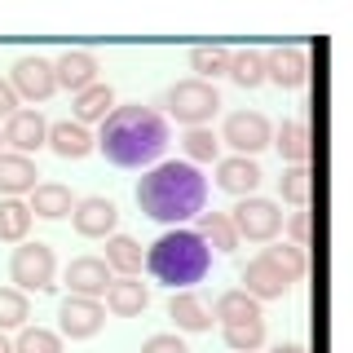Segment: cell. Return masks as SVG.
<instances>
[{"mask_svg":"<svg viewBox=\"0 0 353 353\" xmlns=\"http://www.w3.org/2000/svg\"><path fill=\"white\" fill-rule=\"evenodd\" d=\"M0 353H14V340L9 336H0Z\"/></svg>","mask_w":353,"mask_h":353,"instance_id":"ab89813d","label":"cell"},{"mask_svg":"<svg viewBox=\"0 0 353 353\" xmlns=\"http://www.w3.org/2000/svg\"><path fill=\"white\" fill-rule=\"evenodd\" d=\"M141 353H190V349H185L181 336H172V331H159V336H150L146 345H141Z\"/></svg>","mask_w":353,"mask_h":353,"instance_id":"d590c367","label":"cell"},{"mask_svg":"<svg viewBox=\"0 0 353 353\" xmlns=\"http://www.w3.org/2000/svg\"><path fill=\"white\" fill-rule=\"evenodd\" d=\"M71 225L80 239H110L119 225V208L102 194H88V199H75L71 208Z\"/></svg>","mask_w":353,"mask_h":353,"instance_id":"8fae6325","label":"cell"},{"mask_svg":"<svg viewBox=\"0 0 353 353\" xmlns=\"http://www.w3.org/2000/svg\"><path fill=\"white\" fill-rule=\"evenodd\" d=\"M292 287H296V279L270 256V252H261V256H252L248 265H243V292H248L256 305H265V301H283Z\"/></svg>","mask_w":353,"mask_h":353,"instance_id":"ba28073f","label":"cell"},{"mask_svg":"<svg viewBox=\"0 0 353 353\" xmlns=\"http://www.w3.org/2000/svg\"><path fill=\"white\" fill-rule=\"evenodd\" d=\"M265 252H270V256L279 261V265H283L287 274H292L296 283L305 279V270H309V256H305V248H296V243H274V248H265Z\"/></svg>","mask_w":353,"mask_h":353,"instance_id":"e575fe53","label":"cell"},{"mask_svg":"<svg viewBox=\"0 0 353 353\" xmlns=\"http://www.w3.org/2000/svg\"><path fill=\"white\" fill-rule=\"evenodd\" d=\"M93 146L115 168H146V163H159V154L168 150V119L141 102L115 106L102 119V132L93 137Z\"/></svg>","mask_w":353,"mask_h":353,"instance_id":"6da1fadb","label":"cell"},{"mask_svg":"<svg viewBox=\"0 0 353 353\" xmlns=\"http://www.w3.org/2000/svg\"><path fill=\"white\" fill-rule=\"evenodd\" d=\"M181 150H185V163H216L221 159V137L212 128H185L181 137Z\"/></svg>","mask_w":353,"mask_h":353,"instance_id":"f546056e","label":"cell"},{"mask_svg":"<svg viewBox=\"0 0 353 353\" xmlns=\"http://www.w3.org/2000/svg\"><path fill=\"white\" fill-rule=\"evenodd\" d=\"M292 239H296V248H309V212L292 216Z\"/></svg>","mask_w":353,"mask_h":353,"instance_id":"74e56055","label":"cell"},{"mask_svg":"<svg viewBox=\"0 0 353 353\" xmlns=\"http://www.w3.org/2000/svg\"><path fill=\"white\" fill-rule=\"evenodd\" d=\"M221 141H225L234 154H243V159H256V154L274 141V124L261 115V110H234V115H225Z\"/></svg>","mask_w":353,"mask_h":353,"instance_id":"52a82bcc","label":"cell"},{"mask_svg":"<svg viewBox=\"0 0 353 353\" xmlns=\"http://www.w3.org/2000/svg\"><path fill=\"white\" fill-rule=\"evenodd\" d=\"M9 88L18 93V102H49L58 93V80H53V62L40 58V53H22L9 71Z\"/></svg>","mask_w":353,"mask_h":353,"instance_id":"9c48e42d","label":"cell"},{"mask_svg":"<svg viewBox=\"0 0 353 353\" xmlns=\"http://www.w3.org/2000/svg\"><path fill=\"white\" fill-rule=\"evenodd\" d=\"M270 146H279V154L287 163H309V128H305V119H283L279 128H274V141Z\"/></svg>","mask_w":353,"mask_h":353,"instance_id":"cb8c5ba5","label":"cell"},{"mask_svg":"<svg viewBox=\"0 0 353 353\" xmlns=\"http://www.w3.org/2000/svg\"><path fill=\"white\" fill-rule=\"evenodd\" d=\"M230 353H256L265 345V318H252V323H234V327H221Z\"/></svg>","mask_w":353,"mask_h":353,"instance_id":"1f68e13d","label":"cell"},{"mask_svg":"<svg viewBox=\"0 0 353 353\" xmlns=\"http://www.w3.org/2000/svg\"><path fill=\"white\" fill-rule=\"evenodd\" d=\"M274 353H305V349H301V345H279Z\"/></svg>","mask_w":353,"mask_h":353,"instance_id":"f35d334b","label":"cell"},{"mask_svg":"<svg viewBox=\"0 0 353 353\" xmlns=\"http://www.w3.org/2000/svg\"><path fill=\"white\" fill-rule=\"evenodd\" d=\"M14 110H22V102H18L14 88H9V80H0V119H9Z\"/></svg>","mask_w":353,"mask_h":353,"instance_id":"8d00e7d4","label":"cell"},{"mask_svg":"<svg viewBox=\"0 0 353 353\" xmlns=\"http://www.w3.org/2000/svg\"><path fill=\"white\" fill-rule=\"evenodd\" d=\"M261 163L256 159H243V154H225V159H216V190L234 194V199H248L256 194L261 185Z\"/></svg>","mask_w":353,"mask_h":353,"instance_id":"9a60e30c","label":"cell"},{"mask_svg":"<svg viewBox=\"0 0 353 353\" xmlns=\"http://www.w3.org/2000/svg\"><path fill=\"white\" fill-rule=\"evenodd\" d=\"M31 318V301L18 292V287H0V336L5 331H22Z\"/></svg>","mask_w":353,"mask_h":353,"instance_id":"4dcf8cb0","label":"cell"},{"mask_svg":"<svg viewBox=\"0 0 353 353\" xmlns=\"http://www.w3.org/2000/svg\"><path fill=\"white\" fill-rule=\"evenodd\" d=\"M31 208L27 199H0V243H27Z\"/></svg>","mask_w":353,"mask_h":353,"instance_id":"4316f807","label":"cell"},{"mask_svg":"<svg viewBox=\"0 0 353 353\" xmlns=\"http://www.w3.org/2000/svg\"><path fill=\"white\" fill-rule=\"evenodd\" d=\"M27 208H31V216L62 221V216H71V208H75V194H71V185H62V181H40L36 190H31Z\"/></svg>","mask_w":353,"mask_h":353,"instance_id":"ffe728a7","label":"cell"},{"mask_svg":"<svg viewBox=\"0 0 353 353\" xmlns=\"http://www.w3.org/2000/svg\"><path fill=\"white\" fill-rule=\"evenodd\" d=\"M265 80H274L279 88H301L309 80V53L301 49V44L270 49L265 53Z\"/></svg>","mask_w":353,"mask_h":353,"instance_id":"5bb4252c","label":"cell"},{"mask_svg":"<svg viewBox=\"0 0 353 353\" xmlns=\"http://www.w3.org/2000/svg\"><path fill=\"white\" fill-rule=\"evenodd\" d=\"M168 115L185 128H208V119L221 110V93L216 84H203V80H176L168 88Z\"/></svg>","mask_w":353,"mask_h":353,"instance_id":"5b68a950","label":"cell"},{"mask_svg":"<svg viewBox=\"0 0 353 353\" xmlns=\"http://www.w3.org/2000/svg\"><path fill=\"white\" fill-rule=\"evenodd\" d=\"M5 146L14 150V154H36L44 141H49V119L40 115V110H14V115L5 119Z\"/></svg>","mask_w":353,"mask_h":353,"instance_id":"7c38bea8","label":"cell"},{"mask_svg":"<svg viewBox=\"0 0 353 353\" xmlns=\"http://www.w3.org/2000/svg\"><path fill=\"white\" fill-rule=\"evenodd\" d=\"M190 71H194V80L212 84L216 75L230 71V49H221V44H199V49H190Z\"/></svg>","mask_w":353,"mask_h":353,"instance_id":"f1b7e54d","label":"cell"},{"mask_svg":"<svg viewBox=\"0 0 353 353\" xmlns=\"http://www.w3.org/2000/svg\"><path fill=\"white\" fill-rule=\"evenodd\" d=\"M309 176H314V172H309V163H296V168H287L279 176V194L287 199V203H296L301 212L309 208Z\"/></svg>","mask_w":353,"mask_h":353,"instance_id":"836d02e7","label":"cell"},{"mask_svg":"<svg viewBox=\"0 0 353 353\" xmlns=\"http://www.w3.org/2000/svg\"><path fill=\"white\" fill-rule=\"evenodd\" d=\"M168 318L176 323V331H190V336H194V331H208V327H212V309L199 301L194 292H172Z\"/></svg>","mask_w":353,"mask_h":353,"instance_id":"603a6c76","label":"cell"},{"mask_svg":"<svg viewBox=\"0 0 353 353\" xmlns=\"http://www.w3.org/2000/svg\"><path fill=\"white\" fill-rule=\"evenodd\" d=\"M230 225H234L239 243H274L283 230V208L274 203V199H261V194H248L234 203V212H230Z\"/></svg>","mask_w":353,"mask_h":353,"instance_id":"8992f818","label":"cell"},{"mask_svg":"<svg viewBox=\"0 0 353 353\" xmlns=\"http://www.w3.org/2000/svg\"><path fill=\"white\" fill-rule=\"evenodd\" d=\"M14 353H62V336L49 327H22L14 340Z\"/></svg>","mask_w":353,"mask_h":353,"instance_id":"d6a6232c","label":"cell"},{"mask_svg":"<svg viewBox=\"0 0 353 353\" xmlns=\"http://www.w3.org/2000/svg\"><path fill=\"white\" fill-rule=\"evenodd\" d=\"M110 279H115V274L106 270L102 256H75V261L62 270V283L71 287V296H88V301H102L106 287H110Z\"/></svg>","mask_w":353,"mask_h":353,"instance_id":"4fadbf2b","label":"cell"},{"mask_svg":"<svg viewBox=\"0 0 353 353\" xmlns=\"http://www.w3.org/2000/svg\"><path fill=\"white\" fill-rule=\"evenodd\" d=\"M36 159H27V154H14V150H0V199H22V194H31L36 190Z\"/></svg>","mask_w":353,"mask_h":353,"instance_id":"e0dca14e","label":"cell"},{"mask_svg":"<svg viewBox=\"0 0 353 353\" xmlns=\"http://www.w3.org/2000/svg\"><path fill=\"white\" fill-rule=\"evenodd\" d=\"M58 159H84V154H93V132L84 124H75V119H58V124H49V141H44Z\"/></svg>","mask_w":353,"mask_h":353,"instance_id":"ac0fdd59","label":"cell"},{"mask_svg":"<svg viewBox=\"0 0 353 353\" xmlns=\"http://www.w3.org/2000/svg\"><path fill=\"white\" fill-rule=\"evenodd\" d=\"M9 283L18 287L22 296L27 292H53L58 287V256H53L49 243H18L14 256H9Z\"/></svg>","mask_w":353,"mask_h":353,"instance_id":"277c9868","label":"cell"},{"mask_svg":"<svg viewBox=\"0 0 353 353\" xmlns=\"http://www.w3.org/2000/svg\"><path fill=\"white\" fill-rule=\"evenodd\" d=\"M146 305H150V287L146 283H137V279H110L106 309L115 318H137V314H146Z\"/></svg>","mask_w":353,"mask_h":353,"instance_id":"d6986e66","label":"cell"},{"mask_svg":"<svg viewBox=\"0 0 353 353\" xmlns=\"http://www.w3.org/2000/svg\"><path fill=\"white\" fill-rule=\"evenodd\" d=\"M97 58L88 49H66L58 62H53V80H58V88H66V93H84V88L97 84Z\"/></svg>","mask_w":353,"mask_h":353,"instance_id":"2e32d148","label":"cell"},{"mask_svg":"<svg viewBox=\"0 0 353 353\" xmlns=\"http://www.w3.org/2000/svg\"><path fill=\"white\" fill-rule=\"evenodd\" d=\"M230 80H234L239 88H261L265 84V53L261 49H239V53H230Z\"/></svg>","mask_w":353,"mask_h":353,"instance_id":"83f0119b","label":"cell"},{"mask_svg":"<svg viewBox=\"0 0 353 353\" xmlns=\"http://www.w3.org/2000/svg\"><path fill=\"white\" fill-rule=\"evenodd\" d=\"M106 270L110 274H119V279H137L141 274V265H146V252H141V243L137 239H128V234H110L106 239Z\"/></svg>","mask_w":353,"mask_h":353,"instance_id":"44dd1931","label":"cell"},{"mask_svg":"<svg viewBox=\"0 0 353 353\" xmlns=\"http://www.w3.org/2000/svg\"><path fill=\"white\" fill-rule=\"evenodd\" d=\"M0 146H5V132H0Z\"/></svg>","mask_w":353,"mask_h":353,"instance_id":"60d3db41","label":"cell"},{"mask_svg":"<svg viewBox=\"0 0 353 353\" xmlns=\"http://www.w3.org/2000/svg\"><path fill=\"white\" fill-rule=\"evenodd\" d=\"M115 110V88L97 80L93 88H84V93H75V102H71V115H75V124H102V119Z\"/></svg>","mask_w":353,"mask_h":353,"instance_id":"7402d4cb","label":"cell"},{"mask_svg":"<svg viewBox=\"0 0 353 353\" xmlns=\"http://www.w3.org/2000/svg\"><path fill=\"white\" fill-rule=\"evenodd\" d=\"M146 270L154 274V283L172 287V292H190V287L203 283L208 270H212V248L185 225L163 230L146 252Z\"/></svg>","mask_w":353,"mask_h":353,"instance_id":"3957f363","label":"cell"},{"mask_svg":"<svg viewBox=\"0 0 353 353\" xmlns=\"http://www.w3.org/2000/svg\"><path fill=\"white\" fill-rule=\"evenodd\" d=\"M194 234L203 239L208 248H216V252H234L239 248V234H234V225H230V212H199Z\"/></svg>","mask_w":353,"mask_h":353,"instance_id":"484cf974","label":"cell"},{"mask_svg":"<svg viewBox=\"0 0 353 353\" xmlns=\"http://www.w3.org/2000/svg\"><path fill=\"white\" fill-rule=\"evenodd\" d=\"M106 327V305L88 296H66L58 305V336L66 340H93Z\"/></svg>","mask_w":353,"mask_h":353,"instance_id":"30bf717a","label":"cell"},{"mask_svg":"<svg viewBox=\"0 0 353 353\" xmlns=\"http://www.w3.org/2000/svg\"><path fill=\"white\" fill-rule=\"evenodd\" d=\"M137 208L159 225H181L208 208V176L185 159H163L137 181Z\"/></svg>","mask_w":353,"mask_h":353,"instance_id":"7a4b0ae2","label":"cell"},{"mask_svg":"<svg viewBox=\"0 0 353 353\" xmlns=\"http://www.w3.org/2000/svg\"><path fill=\"white\" fill-rule=\"evenodd\" d=\"M212 318H221V327H234V323H252V318H261V305L252 301L243 287L234 292H221L216 305H212Z\"/></svg>","mask_w":353,"mask_h":353,"instance_id":"d4e9b609","label":"cell"}]
</instances>
